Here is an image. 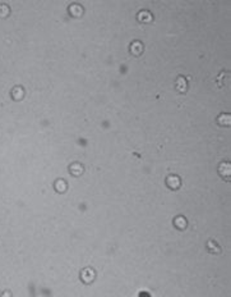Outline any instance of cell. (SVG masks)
I'll return each instance as SVG.
<instances>
[{
    "instance_id": "obj_1",
    "label": "cell",
    "mask_w": 231,
    "mask_h": 297,
    "mask_svg": "<svg viewBox=\"0 0 231 297\" xmlns=\"http://www.w3.org/2000/svg\"><path fill=\"white\" fill-rule=\"evenodd\" d=\"M13 96H14V99H16V100L22 99V96H23V90H22V88H19V87H16V88L13 90Z\"/></svg>"
},
{
    "instance_id": "obj_2",
    "label": "cell",
    "mask_w": 231,
    "mask_h": 297,
    "mask_svg": "<svg viewBox=\"0 0 231 297\" xmlns=\"http://www.w3.org/2000/svg\"><path fill=\"white\" fill-rule=\"evenodd\" d=\"M8 13H9V9L7 5H0V17H7Z\"/></svg>"
},
{
    "instance_id": "obj_3",
    "label": "cell",
    "mask_w": 231,
    "mask_h": 297,
    "mask_svg": "<svg viewBox=\"0 0 231 297\" xmlns=\"http://www.w3.org/2000/svg\"><path fill=\"white\" fill-rule=\"evenodd\" d=\"M70 12H73V13L75 14L77 17H78L79 14H81V12H82V10H81V8H79L78 5H73V7L70 8Z\"/></svg>"
},
{
    "instance_id": "obj_4",
    "label": "cell",
    "mask_w": 231,
    "mask_h": 297,
    "mask_svg": "<svg viewBox=\"0 0 231 297\" xmlns=\"http://www.w3.org/2000/svg\"><path fill=\"white\" fill-rule=\"evenodd\" d=\"M56 188H58V191H64V190H65V183L61 182V181H58V182H56Z\"/></svg>"
}]
</instances>
